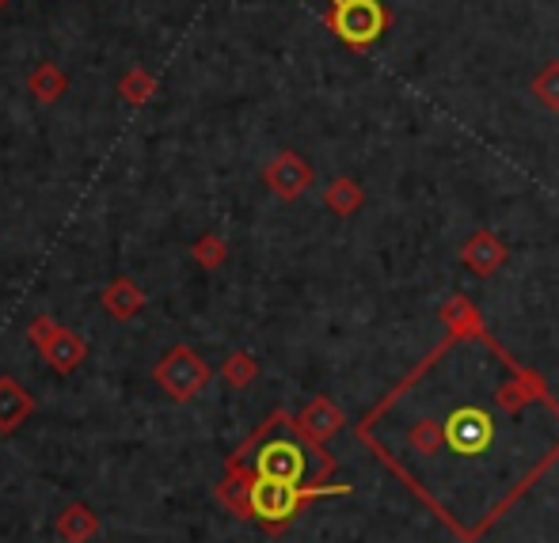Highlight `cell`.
I'll use <instances>...</instances> for the list:
<instances>
[{
  "instance_id": "cell-1",
  "label": "cell",
  "mask_w": 559,
  "mask_h": 543,
  "mask_svg": "<svg viewBox=\"0 0 559 543\" xmlns=\"http://www.w3.org/2000/svg\"><path fill=\"white\" fill-rule=\"evenodd\" d=\"M228 468H243L251 475L278 479V483L320 486L332 475L335 460L324 452V445H317L297 430V419L278 411L255 430V437H248L228 456Z\"/></svg>"
},
{
  "instance_id": "cell-2",
  "label": "cell",
  "mask_w": 559,
  "mask_h": 543,
  "mask_svg": "<svg viewBox=\"0 0 559 543\" xmlns=\"http://www.w3.org/2000/svg\"><path fill=\"white\" fill-rule=\"evenodd\" d=\"M350 486H297V483H278V479L251 475L243 468H228V475L217 486L222 506L233 509L243 521L263 524L266 532H282L312 498L324 494H346Z\"/></svg>"
},
{
  "instance_id": "cell-3",
  "label": "cell",
  "mask_w": 559,
  "mask_h": 543,
  "mask_svg": "<svg viewBox=\"0 0 559 543\" xmlns=\"http://www.w3.org/2000/svg\"><path fill=\"white\" fill-rule=\"evenodd\" d=\"M324 27L354 53H369L392 27V12L384 0H328Z\"/></svg>"
},
{
  "instance_id": "cell-4",
  "label": "cell",
  "mask_w": 559,
  "mask_h": 543,
  "mask_svg": "<svg viewBox=\"0 0 559 543\" xmlns=\"http://www.w3.org/2000/svg\"><path fill=\"white\" fill-rule=\"evenodd\" d=\"M153 381L160 384L164 396H171L176 403H191L194 396L206 391V384L214 381V369L206 365L202 353H194L191 346H171L153 369Z\"/></svg>"
},
{
  "instance_id": "cell-5",
  "label": "cell",
  "mask_w": 559,
  "mask_h": 543,
  "mask_svg": "<svg viewBox=\"0 0 559 543\" xmlns=\"http://www.w3.org/2000/svg\"><path fill=\"white\" fill-rule=\"evenodd\" d=\"M263 183H266V191H271L274 198L297 202L312 183H317V171H312V164L305 160L301 153H294V148H282V153H274L271 160H266Z\"/></svg>"
},
{
  "instance_id": "cell-6",
  "label": "cell",
  "mask_w": 559,
  "mask_h": 543,
  "mask_svg": "<svg viewBox=\"0 0 559 543\" xmlns=\"http://www.w3.org/2000/svg\"><path fill=\"white\" fill-rule=\"evenodd\" d=\"M507 258H510V248L495 232H487V228H476L461 248V263L468 266L476 278H491L495 270L507 266Z\"/></svg>"
},
{
  "instance_id": "cell-7",
  "label": "cell",
  "mask_w": 559,
  "mask_h": 543,
  "mask_svg": "<svg viewBox=\"0 0 559 543\" xmlns=\"http://www.w3.org/2000/svg\"><path fill=\"white\" fill-rule=\"evenodd\" d=\"M38 353H43V361L53 369V373L69 376L84 365V358H88V342H84V335H76L73 327H61Z\"/></svg>"
},
{
  "instance_id": "cell-8",
  "label": "cell",
  "mask_w": 559,
  "mask_h": 543,
  "mask_svg": "<svg viewBox=\"0 0 559 543\" xmlns=\"http://www.w3.org/2000/svg\"><path fill=\"white\" fill-rule=\"evenodd\" d=\"M35 414V396L15 376H0V434H15Z\"/></svg>"
},
{
  "instance_id": "cell-9",
  "label": "cell",
  "mask_w": 559,
  "mask_h": 543,
  "mask_svg": "<svg viewBox=\"0 0 559 543\" xmlns=\"http://www.w3.org/2000/svg\"><path fill=\"white\" fill-rule=\"evenodd\" d=\"M338 426H343V411H338L328 396H317L301 414H297V430H301L309 441H317V445H324L328 437H335Z\"/></svg>"
},
{
  "instance_id": "cell-10",
  "label": "cell",
  "mask_w": 559,
  "mask_h": 543,
  "mask_svg": "<svg viewBox=\"0 0 559 543\" xmlns=\"http://www.w3.org/2000/svg\"><path fill=\"white\" fill-rule=\"evenodd\" d=\"M53 532H58L66 543H92L99 536V517L92 514L84 502H73V506H66L58 514V521H53Z\"/></svg>"
},
{
  "instance_id": "cell-11",
  "label": "cell",
  "mask_w": 559,
  "mask_h": 543,
  "mask_svg": "<svg viewBox=\"0 0 559 543\" xmlns=\"http://www.w3.org/2000/svg\"><path fill=\"white\" fill-rule=\"evenodd\" d=\"M141 309H145V293L138 289V281L115 278L111 286L104 289V312L111 319H118V324H130Z\"/></svg>"
},
{
  "instance_id": "cell-12",
  "label": "cell",
  "mask_w": 559,
  "mask_h": 543,
  "mask_svg": "<svg viewBox=\"0 0 559 543\" xmlns=\"http://www.w3.org/2000/svg\"><path fill=\"white\" fill-rule=\"evenodd\" d=\"M27 92L38 99V104H58V99L69 92L66 69L53 65V61H38V65L27 73Z\"/></svg>"
},
{
  "instance_id": "cell-13",
  "label": "cell",
  "mask_w": 559,
  "mask_h": 543,
  "mask_svg": "<svg viewBox=\"0 0 559 543\" xmlns=\"http://www.w3.org/2000/svg\"><path fill=\"white\" fill-rule=\"evenodd\" d=\"M324 206L332 209L335 217H354L361 206H366V191H361L358 179L338 176L324 186Z\"/></svg>"
},
{
  "instance_id": "cell-14",
  "label": "cell",
  "mask_w": 559,
  "mask_h": 543,
  "mask_svg": "<svg viewBox=\"0 0 559 543\" xmlns=\"http://www.w3.org/2000/svg\"><path fill=\"white\" fill-rule=\"evenodd\" d=\"M118 96H122V104H130V107H145L148 99L156 96V76L148 73L145 65L126 69L122 81H118Z\"/></svg>"
},
{
  "instance_id": "cell-15",
  "label": "cell",
  "mask_w": 559,
  "mask_h": 543,
  "mask_svg": "<svg viewBox=\"0 0 559 543\" xmlns=\"http://www.w3.org/2000/svg\"><path fill=\"white\" fill-rule=\"evenodd\" d=\"M530 92L537 96L540 107L552 110V114H559V58L545 61V65L537 69V76L530 81Z\"/></svg>"
},
{
  "instance_id": "cell-16",
  "label": "cell",
  "mask_w": 559,
  "mask_h": 543,
  "mask_svg": "<svg viewBox=\"0 0 559 543\" xmlns=\"http://www.w3.org/2000/svg\"><path fill=\"white\" fill-rule=\"evenodd\" d=\"M191 258L202 266V270H222V266L228 263V243L217 232H206V236H199V240H194Z\"/></svg>"
},
{
  "instance_id": "cell-17",
  "label": "cell",
  "mask_w": 559,
  "mask_h": 543,
  "mask_svg": "<svg viewBox=\"0 0 559 543\" xmlns=\"http://www.w3.org/2000/svg\"><path fill=\"white\" fill-rule=\"evenodd\" d=\"M222 376H225V384H228V388H236V391H240V388H248V384L259 376V361L251 358V353L236 350V353H228V358H225Z\"/></svg>"
},
{
  "instance_id": "cell-18",
  "label": "cell",
  "mask_w": 559,
  "mask_h": 543,
  "mask_svg": "<svg viewBox=\"0 0 559 543\" xmlns=\"http://www.w3.org/2000/svg\"><path fill=\"white\" fill-rule=\"evenodd\" d=\"M58 330H61V324L53 316H35L27 324V342L35 346V350H43V346L50 342V338L58 335Z\"/></svg>"
},
{
  "instance_id": "cell-19",
  "label": "cell",
  "mask_w": 559,
  "mask_h": 543,
  "mask_svg": "<svg viewBox=\"0 0 559 543\" xmlns=\"http://www.w3.org/2000/svg\"><path fill=\"white\" fill-rule=\"evenodd\" d=\"M8 4H12V0H0V12H4V8H8Z\"/></svg>"
}]
</instances>
